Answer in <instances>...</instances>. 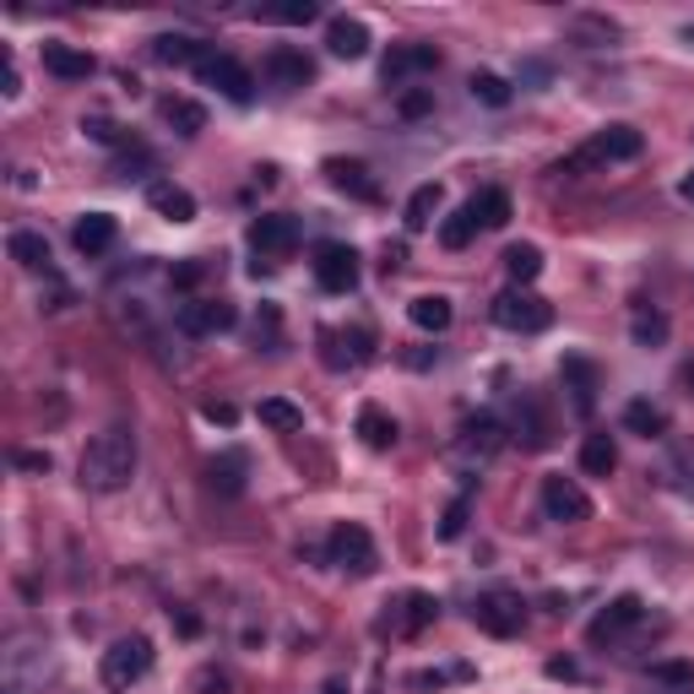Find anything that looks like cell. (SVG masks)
<instances>
[{
  "mask_svg": "<svg viewBox=\"0 0 694 694\" xmlns=\"http://www.w3.org/2000/svg\"><path fill=\"white\" fill-rule=\"evenodd\" d=\"M234 320L239 316H234L228 299H190V305H180L174 325H180L185 337H217V331H228Z\"/></svg>",
  "mask_w": 694,
  "mask_h": 694,
  "instance_id": "4fadbf2b",
  "label": "cell"
},
{
  "mask_svg": "<svg viewBox=\"0 0 694 694\" xmlns=\"http://www.w3.org/2000/svg\"><path fill=\"white\" fill-rule=\"evenodd\" d=\"M17 467L22 472H50L55 461H50V450H17Z\"/></svg>",
  "mask_w": 694,
  "mask_h": 694,
  "instance_id": "c3c4849f",
  "label": "cell"
},
{
  "mask_svg": "<svg viewBox=\"0 0 694 694\" xmlns=\"http://www.w3.org/2000/svg\"><path fill=\"white\" fill-rule=\"evenodd\" d=\"M396 109H402L407 120H424V115L435 109V93H429V87H407V93L396 98Z\"/></svg>",
  "mask_w": 694,
  "mask_h": 694,
  "instance_id": "ee69618b",
  "label": "cell"
},
{
  "mask_svg": "<svg viewBox=\"0 0 694 694\" xmlns=\"http://www.w3.org/2000/svg\"><path fill=\"white\" fill-rule=\"evenodd\" d=\"M548 679H575V662H569V656H554V662H548Z\"/></svg>",
  "mask_w": 694,
  "mask_h": 694,
  "instance_id": "f5cc1de1",
  "label": "cell"
},
{
  "mask_svg": "<svg viewBox=\"0 0 694 694\" xmlns=\"http://www.w3.org/2000/svg\"><path fill=\"white\" fill-rule=\"evenodd\" d=\"M147 206H152L158 217H169V223H190V217H195V195L180 185H169V180L147 185Z\"/></svg>",
  "mask_w": 694,
  "mask_h": 694,
  "instance_id": "cb8c5ba5",
  "label": "cell"
},
{
  "mask_svg": "<svg viewBox=\"0 0 694 694\" xmlns=\"http://www.w3.org/2000/svg\"><path fill=\"white\" fill-rule=\"evenodd\" d=\"M44 71L61 76V82H87L98 65H93L87 50H76V44H44Z\"/></svg>",
  "mask_w": 694,
  "mask_h": 694,
  "instance_id": "ffe728a7",
  "label": "cell"
},
{
  "mask_svg": "<svg viewBox=\"0 0 694 694\" xmlns=\"http://www.w3.org/2000/svg\"><path fill=\"white\" fill-rule=\"evenodd\" d=\"M82 130H87L93 141H104V147H115V141H120V130H115V120H104V115H93V120H82Z\"/></svg>",
  "mask_w": 694,
  "mask_h": 694,
  "instance_id": "bcb514c9",
  "label": "cell"
},
{
  "mask_svg": "<svg viewBox=\"0 0 694 694\" xmlns=\"http://www.w3.org/2000/svg\"><path fill=\"white\" fill-rule=\"evenodd\" d=\"M255 17H260V22H293V28H299V22L316 17V6H310V0H288V6H260Z\"/></svg>",
  "mask_w": 694,
  "mask_h": 694,
  "instance_id": "60d3db41",
  "label": "cell"
},
{
  "mask_svg": "<svg viewBox=\"0 0 694 694\" xmlns=\"http://www.w3.org/2000/svg\"><path fill=\"white\" fill-rule=\"evenodd\" d=\"M195 694H228V673H217V668L195 673Z\"/></svg>",
  "mask_w": 694,
  "mask_h": 694,
  "instance_id": "7dc6e473",
  "label": "cell"
},
{
  "mask_svg": "<svg viewBox=\"0 0 694 694\" xmlns=\"http://www.w3.org/2000/svg\"><path fill=\"white\" fill-rule=\"evenodd\" d=\"M505 271L515 288H526V282H537L543 277V250L537 245H510L505 250Z\"/></svg>",
  "mask_w": 694,
  "mask_h": 694,
  "instance_id": "e575fe53",
  "label": "cell"
},
{
  "mask_svg": "<svg viewBox=\"0 0 694 694\" xmlns=\"http://www.w3.org/2000/svg\"><path fill=\"white\" fill-rule=\"evenodd\" d=\"M679 385H684V396H694V359L679 370Z\"/></svg>",
  "mask_w": 694,
  "mask_h": 694,
  "instance_id": "db71d44e",
  "label": "cell"
},
{
  "mask_svg": "<svg viewBox=\"0 0 694 694\" xmlns=\"http://www.w3.org/2000/svg\"><path fill=\"white\" fill-rule=\"evenodd\" d=\"M559 380H565L575 418H591V413H597V370H591L586 359H565V364H559Z\"/></svg>",
  "mask_w": 694,
  "mask_h": 694,
  "instance_id": "ac0fdd59",
  "label": "cell"
},
{
  "mask_svg": "<svg viewBox=\"0 0 694 694\" xmlns=\"http://www.w3.org/2000/svg\"><path fill=\"white\" fill-rule=\"evenodd\" d=\"M640 130L634 126H608L602 136H597V152H602V163H630V158H640Z\"/></svg>",
  "mask_w": 694,
  "mask_h": 694,
  "instance_id": "f1b7e54d",
  "label": "cell"
},
{
  "mask_svg": "<svg viewBox=\"0 0 694 694\" xmlns=\"http://www.w3.org/2000/svg\"><path fill=\"white\" fill-rule=\"evenodd\" d=\"M325 50H331L337 61H364V55H370V28H364L359 17H331V22H325Z\"/></svg>",
  "mask_w": 694,
  "mask_h": 694,
  "instance_id": "e0dca14e",
  "label": "cell"
},
{
  "mask_svg": "<svg viewBox=\"0 0 694 694\" xmlns=\"http://www.w3.org/2000/svg\"><path fill=\"white\" fill-rule=\"evenodd\" d=\"M630 337H634V348H662V342H668V316L640 305L630 320Z\"/></svg>",
  "mask_w": 694,
  "mask_h": 694,
  "instance_id": "8d00e7d4",
  "label": "cell"
},
{
  "mask_svg": "<svg viewBox=\"0 0 694 694\" xmlns=\"http://www.w3.org/2000/svg\"><path fill=\"white\" fill-rule=\"evenodd\" d=\"M510 435L521 440V450H543V445L554 440V429H548V418H543V407H537L532 396H521V402H515V418H510Z\"/></svg>",
  "mask_w": 694,
  "mask_h": 694,
  "instance_id": "d6986e66",
  "label": "cell"
},
{
  "mask_svg": "<svg viewBox=\"0 0 694 694\" xmlns=\"http://www.w3.org/2000/svg\"><path fill=\"white\" fill-rule=\"evenodd\" d=\"M624 429L640 435V440H662V435H668V413L651 407V402H630V407H624Z\"/></svg>",
  "mask_w": 694,
  "mask_h": 694,
  "instance_id": "d6a6232c",
  "label": "cell"
},
{
  "mask_svg": "<svg viewBox=\"0 0 694 694\" xmlns=\"http://www.w3.org/2000/svg\"><path fill=\"white\" fill-rule=\"evenodd\" d=\"M580 467H586L591 478H608V472L619 467V445L608 440V435H586V445H580Z\"/></svg>",
  "mask_w": 694,
  "mask_h": 694,
  "instance_id": "836d02e7",
  "label": "cell"
},
{
  "mask_svg": "<svg viewBox=\"0 0 694 694\" xmlns=\"http://www.w3.org/2000/svg\"><path fill=\"white\" fill-rule=\"evenodd\" d=\"M310 76H316V61H310L305 50H293V44H277V50L266 55V82H271V87H282V93L305 87Z\"/></svg>",
  "mask_w": 694,
  "mask_h": 694,
  "instance_id": "2e32d148",
  "label": "cell"
},
{
  "mask_svg": "<svg viewBox=\"0 0 694 694\" xmlns=\"http://www.w3.org/2000/svg\"><path fill=\"white\" fill-rule=\"evenodd\" d=\"M76 472H82V489H93V494H120L130 478H136V435H130L126 424L93 435Z\"/></svg>",
  "mask_w": 694,
  "mask_h": 694,
  "instance_id": "6da1fadb",
  "label": "cell"
},
{
  "mask_svg": "<svg viewBox=\"0 0 694 694\" xmlns=\"http://www.w3.org/2000/svg\"><path fill=\"white\" fill-rule=\"evenodd\" d=\"M472 624L483 634H494V640H510V634H521V624H526V602L515 597V591H483L478 602H472Z\"/></svg>",
  "mask_w": 694,
  "mask_h": 694,
  "instance_id": "8992f818",
  "label": "cell"
},
{
  "mask_svg": "<svg viewBox=\"0 0 694 694\" xmlns=\"http://www.w3.org/2000/svg\"><path fill=\"white\" fill-rule=\"evenodd\" d=\"M440 619V602L429 597V591H402L396 602H385V613H380V634H391V640H413V634H424L429 624Z\"/></svg>",
  "mask_w": 694,
  "mask_h": 694,
  "instance_id": "3957f363",
  "label": "cell"
},
{
  "mask_svg": "<svg viewBox=\"0 0 694 694\" xmlns=\"http://www.w3.org/2000/svg\"><path fill=\"white\" fill-rule=\"evenodd\" d=\"M316 694H348V679H325Z\"/></svg>",
  "mask_w": 694,
  "mask_h": 694,
  "instance_id": "11a10c76",
  "label": "cell"
},
{
  "mask_svg": "<svg viewBox=\"0 0 694 694\" xmlns=\"http://www.w3.org/2000/svg\"><path fill=\"white\" fill-rule=\"evenodd\" d=\"M6 98H17L22 93V71H17V61H6V87H0Z\"/></svg>",
  "mask_w": 694,
  "mask_h": 694,
  "instance_id": "f907efd6",
  "label": "cell"
},
{
  "mask_svg": "<svg viewBox=\"0 0 694 694\" xmlns=\"http://www.w3.org/2000/svg\"><path fill=\"white\" fill-rule=\"evenodd\" d=\"M245 472H250V456L245 450H223V456H212V467H206V478H212V489L217 494H245Z\"/></svg>",
  "mask_w": 694,
  "mask_h": 694,
  "instance_id": "603a6c76",
  "label": "cell"
},
{
  "mask_svg": "<svg viewBox=\"0 0 694 694\" xmlns=\"http://www.w3.org/2000/svg\"><path fill=\"white\" fill-rule=\"evenodd\" d=\"M325 180L337 190H348V195H359V201H375L380 195V185L370 180V169L353 163V158H325Z\"/></svg>",
  "mask_w": 694,
  "mask_h": 694,
  "instance_id": "7402d4cb",
  "label": "cell"
},
{
  "mask_svg": "<svg viewBox=\"0 0 694 694\" xmlns=\"http://www.w3.org/2000/svg\"><path fill=\"white\" fill-rule=\"evenodd\" d=\"M44 673H50V662H44V645H33V640H17V645L6 651V690H11V694L44 690Z\"/></svg>",
  "mask_w": 694,
  "mask_h": 694,
  "instance_id": "7c38bea8",
  "label": "cell"
},
{
  "mask_svg": "<svg viewBox=\"0 0 694 694\" xmlns=\"http://www.w3.org/2000/svg\"><path fill=\"white\" fill-rule=\"evenodd\" d=\"M163 120L180 130V136H195V130H206V109L190 104V98H163Z\"/></svg>",
  "mask_w": 694,
  "mask_h": 694,
  "instance_id": "74e56055",
  "label": "cell"
},
{
  "mask_svg": "<svg viewBox=\"0 0 694 694\" xmlns=\"http://www.w3.org/2000/svg\"><path fill=\"white\" fill-rule=\"evenodd\" d=\"M152 61H163V65H201V61H206V44H201V39H190V33H158V39H152Z\"/></svg>",
  "mask_w": 694,
  "mask_h": 694,
  "instance_id": "d4e9b609",
  "label": "cell"
},
{
  "mask_svg": "<svg viewBox=\"0 0 694 694\" xmlns=\"http://www.w3.org/2000/svg\"><path fill=\"white\" fill-rule=\"evenodd\" d=\"M668 478H673V489H679V494H694V450H673Z\"/></svg>",
  "mask_w": 694,
  "mask_h": 694,
  "instance_id": "b9f144b4",
  "label": "cell"
},
{
  "mask_svg": "<svg viewBox=\"0 0 694 694\" xmlns=\"http://www.w3.org/2000/svg\"><path fill=\"white\" fill-rule=\"evenodd\" d=\"M440 65V50L435 44H396L391 55H385V65H380V76H385V87H413L418 76H429Z\"/></svg>",
  "mask_w": 694,
  "mask_h": 694,
  "instance_id": "9c48e42d",
  "label": "cell"
},
{
  "mask_svg": "<svg viewBox=\"0 0 694 694\" xmlns=\"http://www.w3.org/2000/svg\"><path fill=\"white\" fill-rule=\"evenodd\" d=\"M195 76L206 82V87H217L228 104H250L255 98V82H250V71L234 61V55H206V61L195 65Z\"/></svg>",
  "mask_w": 694,
  "mask_h": 694,
  "instance_id": "30bf717a",
  "label": "cell"
},
{
  "mask_svg": "<svg viewBox=\"0 0 694 694\" xmlns=\"http://www.w3.org/2000/svg\"><path fill=\"white\" fill-rule=\"evenodd\" d=\"M104 690L126 694L130 684H141L147 673H152V640L147 634H126V640H115L109 651H104Z\"/></svg>",
  "mask_w": 694,
  "mask_h": 694,
  "instance_id": "7a4b0ae2",
  "label": "cell"
},
{
  "mask_svg": "<svg viewBox=\"0 0 694 694\" xmlns=\"http://www.w3.org/2000/svg\"><path fill=\"white\" fill-rule=\"evenodd\" d=\"M206 418H212V424H234L239 413H234L228 402H206Z\"/></svg>",
  "mask_w": 694,
  "mask_h": 694,
  "instance_id": "681fc988",
  "label": "cell"
},
{
  "mask_svg": "<svg viewBox=\"0 0 694 694\" xmlns=\"http://www.w3.org/2000/svg\"><path fill=\"white\" fill-rule=\"evenodd\" d=\"M359 435H364L370 450H391V445H396V418H391L385 407H375V402H364V407H359Z\"/></svg>",
  "mask_w": 694,
  "mask_h": 694,
  "instance_id": "83f0119b",
  "label": "cell"
},
{
  "mask_svg": "<svg viewBox=\"0 0 694 694\" xmlns=\"http://www.w3.org/2000/svg\"><path fill=\"white\" fill-rule=\"evenodd\" d=\"M645 694H694V668L690 662H651Z\"/></svg>",
  "mask_w": 694,
  "mask_h": 694,
  "instance_id": "484cf974",
  "label": "cell"
},
{
  "mask_svg": "<svg viewBox=\"0 0 694 694\" xmlns=\"http://www.w3.org/2000/svg\"><path fill=\"white\" fill-rule=\"evenodd\" d=\"M71 245L87 255V260H93V255H104L109 245H115V217H109V212H87V217L71 228Z\"/></svg>",
  "mask_w": 694,
  "mask_h": 694,
  "instance_id": "44dd1931",
  "label": "cell"
},
{
  "mask_svg": "<svg viewBox=\"0 0 694 694\" xmlns=\"http://www.w3.org/2000/svg\"><path fill=\"white\" fill-rule=\"evenodd\" d=\"M445 206V190L440 185H418L407 195V212H402V223H407V234H424L429 223H435V212Z\"/></svg>",
  "mask_w": 694,
  "mask_h": 694,
  "instance_id": "4316f807",
  "label": "cell"
},
{
  "mask_svg": "<svg viewBox=\"0 0 694 694\" xmlns=\"http://www.w3.org/2000/svg\"><path fill=\"white\" fill-rule=\"evenodd\" d=\"M489 316H494V325H505V331H548L554 310H548V299H537V293H526V288H510V293L494 299Z\"/></svg>",
  "mask_w": 694,
  "mask_h": 694,
  "instance_id": "52a82bcc",
  "label": "cell"
},
{
  "mask_svg": "<svg viewBox=\"0 0 694 694\" xmlns=\"http://www.w3.org/2000/svg\"><path fill=\"white\" fill-rule=\"evenodd\" d=\"M543 510H548V521H586L591 515V500H586V489L575 483V478H543Z\"/></svg>",
  "mask_w": 694,
  "mask_h": 694,
  "instance_id": "5bb4252c",
  "label": "cell"
},
{
  "mask_svg": "<svg viewBox=\"0 0 694 694\" xmlns=\"http://www.w3.org/2000/svg\"><path fill=\"white\" fill-rule=\"evenodd\" d=\"M467 87H472V98H478V104H489V109H505V104H510V82H505V76H494V71H472V82H467Z\"/></svg>",
  "mask_w": 694,
  "mask_h": 694,
  "instance_id": "f35d334b",
  "label": "cell"
},
{
  "mask_svg": "<svg viewBox=\"0 0 694 694\" xmlns=\"http://www.w3.org/2000/svg\"><path fill=\"white\" fill-rule=\"evenodd\" d=\"M325 559L337 569H348V575H375V565H380L375 537H370L359 521H342V526L325 537Z\"/></svg>",
  "mask_w": 694,
  "mask_h": 694,
  "instance_id": "5b68a950",
  "label": "cell"
},
{
  "mask_svg": "<svg viewBox=\"0 0 694 694\" xmlns=\"http://www.w3.org/2000/svg\"><path fill=\"white\" fill-rule=\"evenodd\" d=\"M407 316H413V325H424V331H445V325H450V299H445V293H418V299L407 305Z\"/></svg>",
  "mask_w": 694,
  "mask_h": 694,
  "instance_id": "d590c367",
  "label": "cell"
},
{
  "mask_svg": "<svg viewBox=\"0 0 694 694\" xmlns=\"http://www.w3.org/2000/svg\"><path fill=\"white\" fill-rule=\"evenodd\" d=\"M250 250H255V271L282 266L288 255L299 250V223H293V217H282V212L255 217V223H250Z\"/></svg>",
  "mask_w": 694,
  "mask_h": 694,
  "instance_id": "277c9868",
  "label": "cell"
},
{
  "mask_svg": "<svg viewBox=\"0 0 694 694\" xmlns=\"http://www.w3.org/2000/svg\"><path fill=\"white\" fill-rule=\"evenodd\" d=\"M684 201H690V206H694V174H690V180H684Z\"/></svg>",
  "mask_w": 694,
  "mask_h": 694,
  "instance_id": "9f6ffc18",
  "label": "cell"
},
{
  "mask_svg": "<svg viewBox=\"0 0 694 694\" xmlns=\"http://www.w3.org/2000/svg\"><path fill=\"white\" fill-rule=\"evenodd\" d=\"M467 515H472L467 500H450V505H445V515H440V537H445V543H456V537L467 532Z\"/></svg>",
  "mask_w": 694,
  "mask_h": 694,
  "instance_id": "7bdbcfd3",
  "label": "cell"
},
{
  "mask_svg": "<svg viewBox=\"0 0 694 694\" xmlns=\"http://www.w3.org/2000/svg\"><path fill=\"white\" fill-rule=\"evenodd\" d=\"M467 212H472L478 228H505L510 223V195L505 190H478V195L467 201Z\"/></svg>",
  "mask_w": 694,
  "mask_h": 694,
  "instance_id": "4dcf8cb0",
  "label": "cell"
},
{
  "mask_svg": "<svg viewBox=\"0 0 694 694\" xmlns=\"http://www.w3.org/2000/svg\"><path fill=\"white\" fill-rule=\"evenodd\" d=\"M316 282L325 293H353L359 288V250L337 245V239L316 245Z\"/></svg>",
  "mask_w": 694,
  "mask_h": 694,
  "instance_id": "ba28073f",
  "label": "cell"
},
{
  "mask_svg": "<svg viewBox=\"0 0 694 694\" xmlns=\"http://www.w3.org/2000/svg\"><path fill=\"white\" fill-rule=\"evenodd\" d=\"M472 234H478V223H472V212H467V206H461V212H450V217L440 223V245H445V250H467V245H472Z\"/></svg>",
  "mask_w": 694,
  "mask_h": 694,
  "instance_id": "ab89813d",
  "label": "cell"
},
{
  "mask_svg": "<svg viewBox=\"0 0 694 694\" xmlns=\"http://www.w3.org/2000/svg\"><path fill=\"white\" fill-rule=\"evenodd\" d=\"M201 277H206V266H201V260H180V266L169 271V282H174V288H195Z\"/></svg>",
  "mask_w": 694,
  "mask_h": 694,
  "instance_id": "f6af8a7d",
  "label": "cell"
},
{
  "mask_svg": "<svg viewBox=\"0 0 694 694\" xmlns=\"http://www.w3.org/2000/svg\"><path fill=\"white\" fill-rule=\"evenodd\" d=\"M255 418H260L266 429H277V435H299V429H305V407H293V402H282V396H266Z\"/></svg>",
  "mask_w": 694,
  "mask_h": 694,
  "instance_id": "1f68e13d",
  "label": "cell"
},
{
  "mask_svg": "<svg viewBox=\"0 0 694 694\" xmlns=\"http://www.w3.org/2000/svg\"><path fill=\"white\" fill-rule=\"evenodd\" d=\"M500 445H505V424H500L494 413H478V418H467L461 435H456V461H478V467H483Z\"/></svg>",
  "mask_w": 694,
  "mask_h": 694,
  "instance_id": "8fae6325",
  "label": "cell"
},
{
  "mask_svg": "<svg viewBox=\"0 0 694 694\" xmlns=\"http://www.w3.org/2000/svg\"><path fill=\"white\" fill-rule=\"evenodd\" d=\"M174 630H180V634H201V619H195V613H185V608H180V613H174Z\"/></svg>",
  "mask_w": 694,
  "mask_h": 694,
  "instance_id": "816d5d0a",
  "label": "cell"
},
{
  "mask_svg": "<svg viewBox=\"0 0 694 694\" xmlns=\"http://www.w3.org/2000/svg\"><path fill=\"white\" fill-rule=\"evenodd\" d=\"M640 613H645V602L634 597V591H624V597H613L597 619H591V630H586V640L591 645H602V640H619L624 630H634L640 624Z\"/></svg>",
  "mask_w": 694,
  "mask_h": 694,
  "instance_id": "9a60e30c",
  "label": "cell"
},
{
  "mask_svg": "<svg viewBox=\"0 0 694 694\" xmlns=\"http://www.w3.org/2000/svg\"><path fill=\"white\" fill-rule=\"evenodd\" d=\"M6 250L17 266H28V271H50V239L44 234H28V228H17L11 239H6Z\"/></svg>",
  "mask_w": 694,
  "mask_h": 694,
  "instance_id": "f546056e",
  "label": "cell"
}]
</instances>
